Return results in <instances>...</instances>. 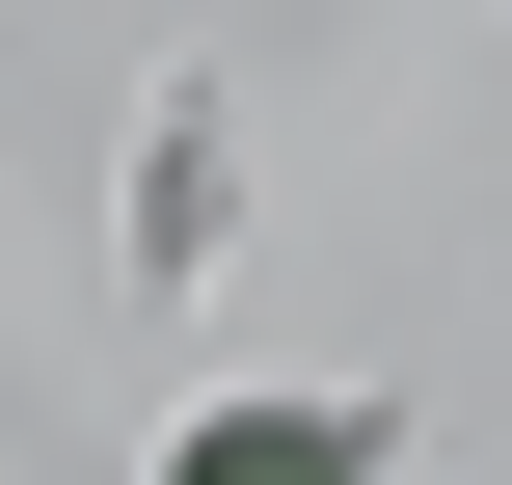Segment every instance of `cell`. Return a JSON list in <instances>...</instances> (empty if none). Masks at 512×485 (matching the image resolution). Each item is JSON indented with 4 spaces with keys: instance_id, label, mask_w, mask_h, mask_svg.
I'll list each match as a JSON object with an SVG mask.
<instances>
[]
</instances>
